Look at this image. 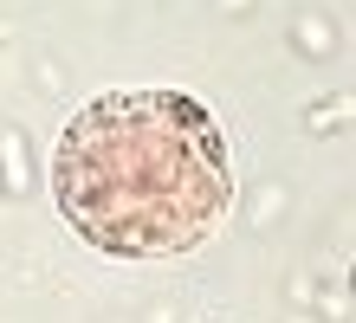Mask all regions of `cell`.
<instances>
[{"label": "cell", "instance_id": "obj_1", "mask_svg": "<svg viewBox=\"0 0 356 323\" xmlns=\"http://www.w3.org/2000/svg\"><path fill=\"white\" fill-rule=\"evenodd\" d=\"M58 213L117 258H162L207 240L234 201L214 117L181 91H104L65 123L52 162Z\"/></svg>", "mask_w": 356, "mask_h": 323}]
</instances>
